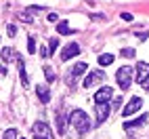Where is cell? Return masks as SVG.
Listing matches in <instances>:
<instances>
[{"mask_svg": "<svg viewBox=\"0 0 149 139\" xmlns=\"http://www.w3.org/2000/svg\"><path fill=\"white\" fill-rule=\"evenodd\" d=\"M36 93H38V99H40L42 103H48V101H51V91H48L46 86L38 84V86H36Z\"/></svg>", "mask_w": 149, "mask_h": 139, "instance_id": "8fae6325", "label": "cell"}, {"mask_svg": "<svg viewBox=\"0 0 149 139\" xmlns=\"http://www.w3.org/2000/svg\"><path fill=\"white\" fill-rule=\"evenodd\" d=\"M109 116V103H97V124H103Z\"/></svg>", "mask_w": 149, "mask_h": 139, "instance_id": "9c48e42d", "label": "cell"}, {"mask_svg": "<svg viewBox=\"0 0 149 139\" xmlns=\"http://www.w3.org/2000/svg\"><path fill=\"white\" fill-rule=\"evenodd\" d=\"M86 70H88V65H86V63H76L72 70H69V74H67V76H69V78H67V82L72 84V82H74V78H78L80 74H84Z\"/></svg>", "mask_w": 149, "mask_h": 139, "instance_id": "30bf717a", "label": "cell"}, {"mask_svg": "<svg viewBox=\"0 0 149 139\" xmlns=\"http://www.w3.org/2000/svg\"><path fill=\"white\" fill-rule=\"evenodd\" d=\"M57 131H59V135L65 133V118L61 114H57Z\"/></svg>", "mask_w": 149, "mask_h": 139, "instance_id": "e0dca14e", "label": "cell"}, {"mask_svg": "<svg viewBox=\"0 0 149 139\" xmlns=\"http://www.w3.org/2000/svg\"><path fill=\"white\" fill-rule=\"evenodd\" d=\"M36 139H42V137H36Z\"/></svg>", "mask_w": 149, "mask_h": 139, "instance_id": "4316f807", "label": "cell"}, {"mask_svg": "<svg viewBox=\"0 0 149 139\" xmlns=\"http://www.w3.org/2000/svg\"><path fill=\"white\" fill-rule=\"evenodd\" d=\"M34 133H36V137H42V139H53L51 128H48V124H46V122H42V120H38V122L34 124Z\"/></svg>", "mask_w": 149, "mask_h": 139, "instance_id": "52a82bcc", "label": "cell"}, {"mask_svg": "<svg viewBox=\"0 0 149 139\" xmlns=\"http://www.w3.org/2000/svg\"><path fill=\"white\" fill-rule=\"evenodd\" d=\"M76 55H80V44L69 42L63 51H61V61H69V59H74Z\"/></svg>", "mask_w": 149, "mask_h": 139, "instance_id": "8992f818", "label": "cell"}, {"mask_svg": "<svg viewBox=\"0 0 149 139\" xmlns=\"http://www.w3.org/2000/svg\"><path fill=\"white\" fill-rule=\"evenodd\" d=\"M44 74H46V80H48V82H53V80H55V72H53V67H51V65H46V67H44Z\"/></svg>", "mask_w": 149, "mask_h": 139, "instance_id": "ffe728a7", "label": "cell"}, {"mask_svg": "<svg viewBox=\"0 0 149 139\" xmlns=\"http://www.w3.org/2000/svg\"><path fill=\"white\" fill-rule=\"evenodd\" d=\"M122 19H124V21H130L132 15H130V13H122Z\"/></svg>", "mask_w": 149, "mask_h": 139, "instance_id": "cb8c5ba5", "label": "cell"}, {"mask_svg": "<svg viewBox=\"0 0 149 139\" xmlns=\"http://www.w3.org/2000/svg\"><path fill=\"white\" fill-rule=\"evenodd\" d=\"M147 78H149V63L139 61V63H136V82H139V84H143Z\"/></svg>", "mask_w": 149, "mask_h": 139, "instance_id": "ba28073f", "label": "cell"}, {"mask_svg": "<svg viewBox=\"0 0 149 139\" xmlns=\"http://www.w3.org/2000/svg\"><path fill=\"white\" fill-rule=\"evenodd\" d=\"M116 80H118V84H120L122 91H128L130 84H132V67L130 65H122L116 72Z\"/></svg>", "mask_w": 149, "mask_h": 139, "instance_id": "7a4b0ae2", "label": "cell"}, {"mask_svg": "<svg viewBox=\"0 0 149 139\" xmlns=\"http://www.w3.org/2000/svg\"><path fill=\"white\" fill-rule=\"evenodd\" d=\"M57 46H59V38H51V44H48V55H55Z\"/></svg>", "mask_w": 149, "mask_h": 139, "instance_id": "ac0fdd59", "label": "cell"}, {"mask_svg": "<svg viewBox=\"0 0 149 139\" xmlns=\"http://www.w3.org/2000/svg\"><path fill=\"white\" fill-rule=\"evenodd\" d=\"M113 59H116V57H113L111 53H103L101 57H99V65H111Z\"/></svg>", "mask_w": 149, "mask_h": 139, "instance_id": "9a60e30c", "label": "cell"}, {"mask_svg": "<svg viewBox=\"0 0 149 139\" xmlns=\"http://www.w3.org/2000/svg\"><path fill=\"white\" fill-rule=\"evenodd\" d=\"M13 55H15V53H13V48H8V46H4V48H2V53H0V57H2V61H4V63L13 61Z\"/></svg>", "mask_w": 149, "mask_h": 139, "instance_id": "2e32d148", "label": "cell"}, {"mask_svg": "<svg viewBox=\"0 0 149 139\" xmlns=\"http://www.w3.org/2000/svg\"><path fill=\"white\" fill-rule=\"evenodd\" d=\"M57 32L61 34V36H69V34H74V29L69 27V23H67V21H59V25H57Z\"/></svg>", "mask_w": 149, "mask_h": 139, "instance_id": "7c38bea8", "label": "cell"}, {"mask_svg": "<svg viewBox=\"0 0 149 139\" xmlns=\"http://www.w3.org/2000/svg\"><path fill=\"white\" fill-rule=\"evenodd\" d=\"M6 32H8V36H15V34H17V27H15V25H8Z\"/></svg>", "mask_w": 149, "mask_h": 139, "instance_id": "603a6c76", "label": "cell"}, {"mask_svg": "<svg viewBox=\"0 0 149 139\" xmlns=\"http://www.w3.org/2000/svg\"><path fill=\"white\" fill-rule=\"evenodd\" d=\"M147 122V116L143 114V116H139V118H134V120H130V122H126V128H136V126H141V124H145Z\"/></svg>", "mask_w": 149, "mask_h": 139, "instance_id": "5bb4252c", "label": "cell"}, {"mask_svg": "<svg viewBox=\"0 0 149 139\" xmlns=\"http://www.w3.org/2000/svg\"><path fill=\"white\" fill-rule=\"evenodd\" d=\"M19 76H21V84L23 86H27L29 84V78H27V72H25V65H23V61H21V57H19Z\"/></svg>", "mask_w": 149, "mask_h": 139, "instance_id": "4fadbf2b", "label": "cell"}, {"mask_svg": "<svg viewBox=\"0 0 149 139\" xmlns=\"http://www.w3.org/2000/svg\"><path fill=\"white\" fill-rule=\"evenodd\" d=\"M2 139H17V131H15V128H8V131H4Z\"/></svg>", "mask_w": 149, "mask_h": 139, "instance_id": "44dd1931", "label": "cell"}, {"mask_svg": "<svg viewBox=\"0 0 149 139\" xmlns=\"http://www.w3.org/2000/svg\"><path fill=\"white\" fill-rule=\"evenodd\" d=\"M141 107H143V99H141V97H132L130 101L126 103V107L122 110V116H124V118H128V116L136 114L139 110H141Z\"/></svg>", "mask_w": 149, "mask_h": 139, "instance_id": "3957f363", "label": "cell"}, {"mask_svg": "<svg viewBox=\"0 0 149 139\" xmlns=\"http://www.w3.org/2000/svg\"><path fill=\"white\" fill-rule=\"evenodd\" d=\"M57 19H59V17H57L55 13H51V15H48V21H57Z\"/></svg>", "mask_w": 149, "mask_h": 139, "instance_id": "d4e9b609", "label": "cell"}, {"mask_svg": "<svg viewBox=\"0 0 149 139\" xmlns=\"http://www.w3.org/2000/svg\"><path fill=\"white\" fill-rule=\"evenodd\" d=\"M113 97V88L111 86H101L95 93V103H109Z\"/></svg>", "mask_w": 149, "mask_h": 139, "instance_id": "277c9868", "label": "cell"}, {"mask_svg": "<svg viewBox=\"0 0 149 139\" xmlns=\"http://www.w3.org/2000/svg\"><path fill=\"white\" fill-rule=\"evenodd\" d=\"M103 78H105V74L101 72V70H95V72H91L84 78V88H91V86H95L99 82H103Z\"/></svg>", "mask_w": 149, "mask_h": 139, "instance_id": "5b68a950", "label": "cell"}, {"mask_svg": "<svg viewBox=\"0 0 149 139\" xmlns=\"http://www.w3.org/2000/svg\"><path fill=\"white\" fill-rule=\"evenodd\" d=\"M141 86H143V88H147V91H149V78H147V80H145V82H143Z\"/></svg>", "mask_w": 149, "mask_h": 139, "instance_id": "484cf974", "label": "cell"}, {"mask_svg": "<svg viewBox=\"0 0 149 139\" xmlns=\"http://www.w3.org/2000/svg\"><path fill=\"white\" fill-rule=\"evenodd\" d=\"M69 124L76 128L78 135H86L91 131V118H88V114L84 110H74L72 116H69Z\"/></svg>", "mask_w": 149, "mask_h": 139, "instance_id": "6da1fadb", "label": "cell"}, {"mask_svg": "<svg viewBox=\"0 0 149 139\" xmlns=\"http://www.w3.org/2000/svg\"><path fill=\"white\" fill-rule=\"evenodd\" d=\"M122 57H134V48H122Z\"/></svg>", "mask_w": 149, "mask_h": 139, "instance_id": "7402d4cb", "label": "cell"}, {"mask_svg": "<svg viewBox=\"0 0 149 139\" xmlns=\"http://www.w3.org/2000/svg\"><path fill=\"white\" fill-rule=\"evenodd\" d=\"M27 53H29V55H32V53H36V40H34L32 36L27 38Z\"/></svg>", "mask_w": 149, "mask_h": 139, "instance_id": "d6986e66", "label": "cell"}]
</instances>
